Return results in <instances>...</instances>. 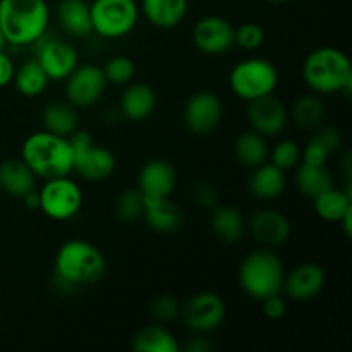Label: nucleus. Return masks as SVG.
<instances>
[{"label":"nucleus","instance_id":"6","mask_svg":"<svg viewBox=\"0 0 352 352\" xmlns=\"http://www.w3.org/2000/svg\"><path fill=\"white\" fill-rule=\"evenodd\" d=\"M229 85L234 95L246 102H253L261 96L274 95L278 85V71L267 58H244L230 71Z\"/></svg>","mask_w":352,"mask_h":352},{"label":"nucleus","instance_id":"16","mask_svg":"<svg viewBox=\"0 0 352 352\" xmlns=\"http://www.w3.org/2000/svg\"><path fill=\"white\" fill-rule=\"evenodd\" d=\"M248 120H250L251 129L260 133L261 136L274 138L287 126V110L277 96H261L250 102Z\"/></svg>","mask_w":352,"mask_h":352},{"label":"nucleus","instance_id":"32","mask_svg":"<svg viewBox=\"0 0 352 352\" xmlns=\"http://www.w3.org/2000/svg\"><path fill=\"white\" fill-rule=\"evenodd\" d=\"M291 116L296 126H299L301 129L311 131L322 124L323 117H325V107H323V102L318 96L305 95L296 100L294 105H292Z\"/></svg>","mask_w":352,"mask_h":352},{"label":"nucleus","instance_id":"38","mask_svg":"<svg viewBox=\"0 0 352 352\" xmlns=\"http://www.w3.org/2000/svg\"><path fill=\"white\" fill-rule=\"evenodd\" d=\"M151 315L160 322H170V320L177 318L181 315V308L179 302L175 301L174 296H158L151 305Z\"/></svg>","mask_w":352,"mask_h":352},{"label":"nucleus","instance_id":"17","mask_svg":"<svg viewBox=\"0 0 352 352\" xmlns=\"http://www.w3.org/2000/svg\"><path fill=\"white\" fill-rule=\"evenodd\" d=\"M327 282L325 270L316 263H301L284 277L282 291L292 301H309L323 291Z\"/></svg>","mask_w":352,"mask_h":352},{"label":"nucleus","instance_id":"39","mask_svg":"<svg viewBox=\"0 0 352 352\" xmlns=\"http://www.w3.org/2000/svg\"><path fill=\"white\" fill-rule=\"evenodd\" d=\"M261 305H263V315L268 320L284 318L285 311H287V302H285V299L280 294L268 296V298L261 301Z\"/></svg>","mask_w":352,"mask_h":352},{"label":"nucleus","instance_id":"8","mask_svg":"<svg viewBox=\"0 0 352 352\" xmlns=\"http://www.w3.org/2000/svg\"><path fill=\"white\" fill-rule=\"evenodd\" d=\"M93 33L116 40L136 28L140 7L136 0H93L89 6Z\"/></svg>","mask_w":352,"mask_h":352},{"label":"nucleus","instance_id":"25","mask_svg":"<svg viewBox=\"0 0 352 352\" xmlns=\"http://www.w3.org/2000/svg\"><path fill=\"white\" fill-rule=\"evenodd\" d=\"M41 122L48 133L69 138L79 129L78 109L69 102H52L41 112Z\"/></svg>","mask_w":352,"mask_h":352},{"label":"nucleus","instance_id":"20","mask_svg":"<svg viewBox=\"0 0 352 352\" xmlns=\"http://www.w3.org/2000/svg\"><path fill=\"white\" fill-rule=\"evenodd\" d=\"M0 188L7 195L23 198L36 188V174L23 158H7L0 164Z\"/></svg>","mask_w":352,"mask_h":352},{"label":"nucleus","instance_id":"33","mask_svg":"<svg viewBox=\"0 0 352 352\" xmlns=\"http://www.w3.org/2000/svg\"><path fill=\"white\" fill-rule=\"evenodd\" d=\"M144 213V199L140 189H127L117 198L116 215L122 222H136Z\"/></svg>","mask_w":352,"mask_h":352},{"label":"nucleus","instance_id":"42","mask_svg":"<svg viewBox=\"0 0 352 352\" xmlns=\"http://www.w3.org/2000/svg\"><path fill=\"white\" fill-rule=\"evenodd\" d=\"M186 349L191 351V352H208V351L213 349V346L206 339L196 337V339H192L191 342L186 344Z\"/></svg>","mask_w":352,"mask_h":352},{"label":"nucleus","instance_id":"41","mask_svg":"<svg viewBox=\"0 0 352 352\" xmlns=\"http://www.w3.org/2000/svg\"><path fill=\"white\" fill-rule=\"evenodd\" d=\"M14 72H16V67L12 64V58L6 52L0 50V88H6L12 82Z\"/></svg>","mask_w":352,"mask_h":352},{"label":"nucleus","instance_id":"36","mask_svg":"<svg viewBox=\"0 0 352 352\" xmlns=\"http://www.w3.org/2000/svg\"><path fill=\"white\" fill-rule=\"evenodd\" d=\"M265 33L256 23H244L239 28H234V43L244 50H256L263 45Z\"/></svg>","mask_w":352,"mask_h":352},{"label":"nucleus","instance_id":"30","mask_svg":"<svg viewBox=\"0 0 352 352\" xmlns=\"http://www.w3.org/2000/svg\"><path fill=\"white\" fill-rule=\"evenodd\" d=\"M133 349L138 352H179L181 346L165 327L148 325L134 336Z\"/></svg>","mask_w":352,"mask_h":352},{"label":"nucleus","instance_id":"31","mask_svg":"<svg viewBox=\"0 0 352 352\" xmlns=\"http://www.w3.org/2000/svg\"><path fill=\"white\" fill-rule=\"evenodd\" d=\"M12 82L21 95L28 96V98H34V96H40L47 89L50 79H48L43 67L38 64L36 58H33V60L24 62L19 69H16Z\"/></svg>","mask_w":352,"mask_h":352},{"label":"nucleus","instance_id":"11","mask_svg":"<svg viewBox=\"0 0 352 352\" xmlns=\"http://www.w3.org/2000/svg\"><path fill=\"white\" fill-rule=\"evenodd\" d=\"M103 69L95 64L79 65L65 78V96L76 109H88L102 98L107 88Z\"/></svg>","mask_w":352,"mask_h":352},{"label":"nucleus","instance_id":"40","mask_svg":"<svg viewBox=\"0 0 352 352\" xmlns=\"http://www.w3.org/2000/svg\"><path fill=\"white\" fill-rule=\"evenodd\" d=\"M192 199H195L198 205L205 206V208H215L219 205V195L213 189V186L208 184H198L192 191Z\"/></svg>","mask_w":352,"mask_h":352},{"label":"nucleus","instance_id":"3","mask_svg":"<svg viewBox=\"0 0 352 352\" xmlns=\"http://www.w3.org/2000/svg\"><path fill=\"white\" fill-rule=\"evenodd\" d=\"M21 158L30 165L36 177H64L72 172L74 155L69 138L41 131L26 138L21 148Z\"/></svg>","mask_w":352,"mask_h":352},{"label":"nucleus","instance_id":"37","mask_svg":"<svg viewBox=\"0 0 352 352\" xmlns=\"http://www.w3.org/2000/svg\"><path fill=\"white\" fill-rule=\"evenodd\" d=\"M309 141L318 144V146L330 157V155L336 153L340 148V144H342V134H340V131L336 129V127L325 126L316 129L315 134L309 138Z\"/></svg>","mask_w":352,"mask_h":352},{"label":"nucleus","instance_id":"5","mask_svg":"<svg viewBox=\"0 0 352 352\" xmlns=\"http://www.w3.org/2000/svg\"><path fill=\"white\" fill-rule=\"evenodd\" d=\"M284 277V263L272 248L253 251L244 258L239 267L241 289L258 301H263L268 296L280 294Z\"/></svg>","mask_w":352,"mask_h":352},{"label":"nucleus","instance_id":"4","mask_svg":"<svg viewBox=\"0 0 352 352\" xmlns=\"http://www.w3.org/2000/svg\"><path fill=\"white\" fill-rule=\"evenodd\" d=\"M302 79L318 95H332L337 91L349 95L352 86L349 57L339 48H316L302 64Z\"/></svg>","mask_w":352,"mask_h":352},{"label":"nucleus","instance_id":"21","mask_svg":"<svg viewBox=\"0 0 352 352\" xmlns=\"http://www.w3.org/2000/svg\"><path fill=\"white\" fill-rule=\"evenodd\" d=\"M57 21L71 36L86 38L93 33L91 12L86 0H60L57 6Z\"/></svg>","mask_w":352,"mask_h":352},{"label":"nucleus","instance_id":"12","mask_svg":"<svg viewBox=\"0 0 352 352\" xmlns=\"http://www.w3.org/2000/svg\"><path fill=\"white\" fill-rule=\"evenodd\" d=\"M181 315L188 329L196 333H208L219 329L227 315V308L223 299L215 292H198L192 296Z\"/></svg>","mask_w":352,"mask_h":352},{"label":"nucleus","instance_id":"15","mask_svg":"<svg viewBox=\"0 0 352 352\" xmlns=\"http://www.w3.org/2000/svg\"><path fill=\"white\" fill-rule=\"evenodd\" d=\"M196 48L206 55H223L234 47V26L222 16H206L192 28Z\"/></svg>","mask_w":352,"mask_h":352},{"label":"nucleus","instance_id":"10","mask_svg":"<svg viewBox=\"0 0 352 352\" xmlns=\"http://www.w3.org/2000/svg\"><path fill=\"white\" fill-rule=\"evenodd\" d=\"M38 64L43 67L50 81H62L79 64V55L74 45L60 38L48 36V31L33 45Z\"/></svg>","mask_w":352,"mask_h":352},{"label":"nucleus","instance_id":"14","mask_svg":"<svg viewBox=\"0 0 352 352\" xmlns=\"http://www.w3.org/2000/svg\"><path fill=\"white\" fill-rule=\"evenodd\" d=\"M177 186V172L167 160L153 158L141 167L138 175V189L143 195L144 201L170 198Z\"/></svg>","mask_w":352,"mask_h":352},{"label":"nucleus","instance_id":"24","mask_svg":"<svg viewBox=\"0 0 352 352\" xmlns=\"http://www.w3.org/2000/svg\"><path fill=\"white\" fill-rule=\"evenodd\" d=\"M285 189V172L270 162L254 167L250 177V191L254 198L275 199Z\"/></svg>","mask_w":352,"mask_h":352},{"label":"nucleus","instance_id":"1","mask_svg":"<svg viewBox=\"0 0 352 352\" xmlns=\"http://www.w3.org/2000/svg\"><path fill=\"white\" fill-rule=\"evenodd\" d=\"M50 9L45 0H0V28L7 45L30 47L48 31Z\"/></svg>","mask_w":352,"mask_h":352},{"label":"nucleus","instance_id":"2","mask_svg":"<svg viewBox=\"0 0 352 352\" xmlns=\"http://www.w3.org/2000/svg\"><path fill=\"white\" fill-rule=\"evenodd\" d=\"M55 277L64 287L93 285L105 275L107 263L102 251L85 239L62 244L55 256Z\"/></svg>","mask_w":352,"mask_h":352},{"label":"nucleus","instance_id":"22","mask_svg":"<svg viewBox=\"0 0 352 352\" xmlns=\"http://www.w3.org/2000/svg\"><path fill=\"white\" fill-rule=\"evenodd\" d=\"M143 217L148 226L160 234L177 232L184 223V213L174 201H170V198L144 201Z\"/></svg>","mask_w":352,"mask_h":352},{"label":"nucleus","instance_id":"26","mask_svg":"<svg viewBox=\"0 0 352 352\" xmlns=\"http://www.w3.org/2000/svg\"><path fill=\"white\" fill-rule=\"evenodd\" d=\"M210 227L222 243L236 244L246 230L243 213L234 206H215L210 217Z\"/></svg>","mask_w":352,"mask_h":352},{"label":"nucleus","instance_id":"7","mask_svg":"<svg viewBox=\"0 0 352 352\" xmlns=\"http://www.w3.org/2000/svg\"><path fill=\"white\" fill-rule=\"evenodd\" d=\"M74 155L72 172H78L86 181H105L117 167L116 155L109 148L98 146L88 131L78 129L69 136Z\"/></svg>","mask_w":352,"mask_h":352},{"label":"nucleus","instance_id":"18","mask_svg":"<svg viewBox=\"0 0 352 352\" xmlns=\"http://www.w3.org/2000/svg\"><path fill=\"white\" fill-rule=\"evenodd\" d=\"M250 230L263 248H277L291 236V223L287 217L274 208H263L253 213Z\"/></svg>","mask_w":352,"mask_h":352},{"label":"nucleus","instance_id":"19","mask_svg":"<svg viewBox=\"0 0 352 352\" xmlns=\"http://www.w3.org/2000/svg\"><path fill=\"white\" fill-rule=\"evenodd\" d=\"M155 107H157V95L153 88L144 82H134L127 86L119 102L120 116L133 122L146 120L153 113Z\"/></svg>","mask_w":352,"mask_h":352},{"label":"nucleus","instance_id":"29","mask_svg":"<svg viewBox=\"0 0 352 352\" xmlns=\"http://www.w3.org/2000/svg\"><path fill=\"white\" fill-rule=\"evenodd\" d=\"M316 215L325 222H340L344 215L352 212V203L349 191L330 188L313 199Z\"/></svg>","mask_w":352,"mask_h":352},{"label":"nucleus","instance_id":"35","mask_svg":"<svg viewBox=\"0 0 352 352\" xmlns=\"http://www.w3.org/2000/svg\"><path fill=\"white\" fill-rule=\"evenodd\" d=\"M268 157H270L272 164L277 165V167L282 168L284 172L291 170V168H294L296 165L301 162V148H299V144L294 143V141L285 140L280 141V143L270 151Z\"/></svg>","mask_w":352,"mask_h":352},{"label":"nucleus","instance_id":"43","mask_svg":"<svg viewBox=\"0 0 352 352\" xmlns=\"http://www.w3.org/2000/svg\"><path fill=\"white\" fill-rule=\"evenodd\" d=\"M23 199H24V205H26L30 210L40 208V198H38L36 189H33V191H30L28 195H24Z\"/></svg>","mask_w":352,"mask_h":352},{"label":"nucleus","instance_id":"28","mask_svg":"<svg viewBox=\"0 0 352 352\" xmlns=\"http://www.w3.org/2000/svg\"><path fill=\"white\" fill-rule=\"evenodd\" d=\"M234 155H236L237 162L243 164L244 167L254 168L265 164L268 160V155H270L267 138L253 129L239 134L236 143H234Z\"/></svg>","mask_w":352,"mask_h":352},{"label":"nucleus","instance_id":"44","mask_svg":"<svg viewBox=\"0 0 352 352\" xmlns=\"http://www.w3.org/2000/svg\"><path fill=\"white\" fill-rule=\"evenodd\" d=\"M7 47V41H6V36H3L2 33V28H0V50H6Z\"/></svg>","mask_w":352,"mask_h":352},{"label":"nucleus","instance_id":"34","mask_svg":"<svg viewBox=\"0 0 352 352\" xmlns=\"http://www.w3.org/2000/svg\"><path fill=\"white\" fill-rule=\"evenodd\" d=\"M102 69L107 82H112V85H127L136 74V65H134L133 58L126 57V55H116V57L109 58L105 67Z\"/></svg>","mask_w":352,"mask_h":352},{"label":"nucleus","instance_id":"13","mask_svg":"<svg viewBox=\"0 0 352 352\" xmlns=\"http://www.w3.org/2000/svg\"><path fill=\"white\" fill-rule=\"evenodd\" d=\"M223 107L219 96L212 91H198L186 102L182 119L191 133L205 136L220 126Z\"/></svg>","mask_w":352,"mask_h":352},{"label":"nucleus","instance_id":"23","mask_svg":"<svg viewBox=\"0 0 352 352\" xmlns=\"http://www.w3.org/2000/svg\"><path fill=\"white\" fill-rule=\"evenodd\" d=\"M188 0H141V10L146 19L160 30H172L184 21Z\"/></svg>","mask_w":352,"mask_h":352},{"label":"nucleus","instance_id":"45","mask_svg":"<svg viewBox=\"0 0 352 352\" xmlns=\"http://www.w3.org/2000/svg\"><path fill=\"white\" fill-rule=\"evenodd\" d=\"M265 2H270V3H284V2H289V0H265Z\"/></svg>","mask_w":352,"mask_h":352},{"label":"nucleus","instance_id":"9","mask_svg":"<svg viewBox=\"0 0 352 352\" xmlns=\"http://www.w3.org/2000/svg\"><path fill=\"white\" fill-rule=\"evenodd\" d=\"M40 210L52 220H69L79 213L82 206V191L69 175L47 179L38 191Z\"/></svg>","mask_w":352,"mask_h":352},{"label":"nucleus","instance_id":"27","mask_svg":"<svg viewBox=\"0 0 352 352\" xmlns=\"http://www.w3.org/2000/svg\"><path fill=\"white\" fill-rule=\"evenodd\" d=\"M296 184L302 196L308 199H315L327 189L333 188V177L327 165H315L308 162H299L296 172Z\"/></svg>","mask_w":352,"mask_h":352}]
</instances>
